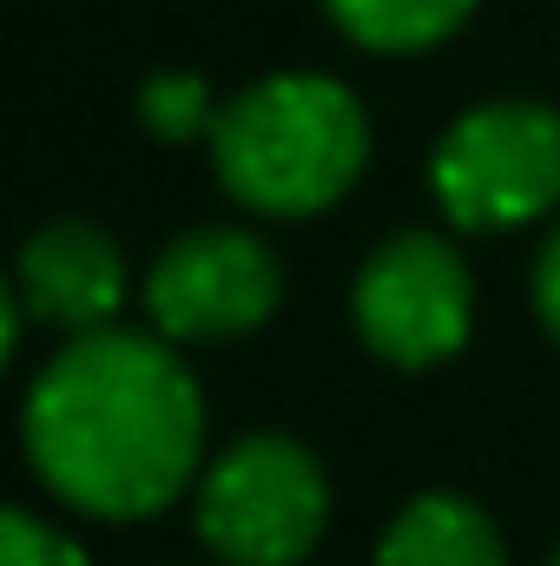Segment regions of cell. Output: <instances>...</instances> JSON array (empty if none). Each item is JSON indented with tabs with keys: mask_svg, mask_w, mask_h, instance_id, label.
Instances as JSON below:
<instances>
[{
	"mask_svg": "<svg viewBox=\"0 0 560 566\" xmlns=\"http://www.w3.org/2000/svg\"><path fill=\"white\" fill-rule=\"evenodd\" d=\"M198 382L158 336H73L27 396V461L40 488L100 521L158 514L198 474Z\"/></svg>",
	"mask_w": 560,
	"mask_h": 566,
	"instance_id": "cell-1",
	"label": "cell"
},
{
	"mask_svg": "<svg viewBox=\"0 0 560 566\" xmlns=\"http://www.w3.org/2000/svg\"><path fill=\"white\" fill-rule=\"evenodd\" d=\"M283 303L278 251L238 224L172 238L145 271V316L172 343H225L271 323Z\"/></svg>",
	"mask_w": 560,
	"mask_h": 566,
	"instance_id": "cell-6",
	"label": "cell"
},
{
	"mask_svg": "<svg viewBox=\"0 0 560 566\" xmlns=\"http://www.w3.org/2000/svg\"><path fill=\"white\" fill-rule=\"evenodd\" d=\"M0 566H86V554L27 507L0 514Z\"/></svg>",
	"mask_w": 560,
	"mask_h": 566,
	"instance_id": "cell-11",
	"label": "cell"
},
{
	"mask_svg": "<svg viewBox=\"0 0 560 566\" xmlns=\"http://www.w3.org/2000/svg\"><path fill=\"white\" fill-rule=\"evenodd\" d=\"M548 566H560V547H554V554H548Z\"/></svg>",
	"mask_w": 560,
	"mask_h": 566,
	"instance_id": "cell-13",
	"label": "cell"
},
{
	"mask_svg": "<svg viewBox=\"0 0 560 566\" xmlns=\"http://www.w3.org/2000/svg\"><path fill=\"white\" fill-rule=\"evenodd\" d=\"M211 165L225 191L265 218L330 211L370 165V119L323 73H271L218 106Z\"/></svg>",
	"mask_w": 560,
	"mask_h": 566,
	"instance_id": "cell-2",
	"label": "cell"
},
{
	"mask_svg": "<svg viewBox=\"0 0 560 566\" xmlns=\"http://www.w3.org/2000/svg\"><path fill=\"white\" fill-rule=\"evenodd\" d=\"M535 310H541L548 336L560 343V231L541 244V264H535Z\"/></svg>",
	"mask_w": 560,
	"mask_h": 566,
	"instance_id": "cell-12",
	"label": "cell"
},
{
	"mask_svg": "<svg viewBox=\"0 0 560 566\" xmlns=\"http://www.w3.org/2000/svg\"><path fill=\"white\" fill-rule=\"evenodd\" d=\"M376 566H508V547H501L495 521L475 501L422 494L390 521V534L376 547Z\"/></svg>",
	"mask_w": 560,
	"mask_h": 566,
	"instance_id": "cell-8",
	"label": "cell"
},
{
	"mask_svg": "<svg viewBox=\"0 0 560 566\" xmlns=\"http://www.w3.org/2000/svg\"><path fill=\"white\" fill-rule=\"evenodd\" d=\"M13 303L46 329L100 336V329H113V316L126 303V258L100 224L60 218L27 238L20 271H13Z\"/></svg>",
	"mask_w": 560,
	"mask_h": 566,
	"instance_id": "cell-7",
	"label": "cell"
},
{
	"mask_svg": "<svg viewBox=\"0 0 560 566\" xmlns=\"http://www.w3.org/2000/svg\"><path fill=\"white\" fill-rule=\"evenodd\" d=\"M435 205L462 231H515L560 205V113L541 99H495L462 113L435 145Z\"/></svg>",
	"mask_w": 560,
	"mask_h": 566,
	"instance_id": "cell-4",
	"label": "cell"
},
{
	"mask_svg": "<svg viewBox=\"0 0 560 566\" xmlns=\"http://www.w3.org/2000/svg\"><path fill=\"white\" fill-rule=\"evenodd\" d=\"M350 310H356V336L383 363L435 369L475 329V277L455 258V244L428 231H403L383 251H370L350 290Z\"/></svg>",
	"mask_w": 560,
	"mask_h": 566,
	"instance_id": "cell-5",
	"label": "cell"
},
{
	"mask_svg": "<svg viewBox=\"0 0 560 566\" xmlns=\"http://www.w3.org/2000/svg\"><path fill=\"white\" fill-rule=\"evenodd\" d=\"M139 119L152 139L185 145V139H211L218 106H211V86L198 73H158V80H145V93H139Z\"/></svg>",
	"mask_w": 560,
	"mask_h": 566,
	"instance_id": "cell-10",
	"label": "cell"
},
{
	"mask_svg": "<svg viewBox=\"0 0 560 566\" xmlns=\"http://www.w3.org/2000/svg\"><path fill=\"white\" fill-rule=\"evenodd\" d=\"M330 527L323 461L290 434H245L198 481V541L225 566H297Z\"/></svg>",
	"mask_w": 560,
	"mask_h": 566,
	"instance_id": "cell-3",
	"label": "cell"
},
{
	"mask_svg": "<svg viewBox=\"0 0 560 566\" xmlns=\"http://www.w3.org/2000/svg\"><path fill=\"white\" fill-rule=\"evenodd\" d=\"M323 7L370 53H422L475 13V0H323Z\"/></svg>",
	"mask_w": 560,
	"mask_h": 566,
	"instance_id": "cell-9",
	"label": "cell"
}]
</instances>
